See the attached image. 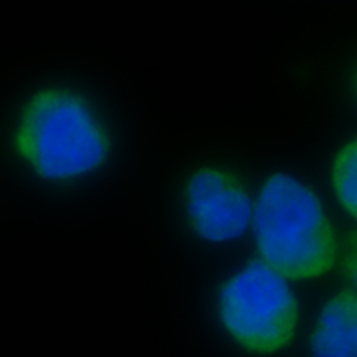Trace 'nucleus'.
Returning a JSON list of instances; mask_svg holds the SVG:
<instances>
[{
	"mask_svg": "<svg viewBox=\"0 0 357 357\" xmlns=\"http://www.w3.org/2000/svg\"><path fill=\"white\" fill-rule=\"evenodd\" d=\"M351 86H354V94H356V98H357V68H356V74H354V80H351Z\"/></svg>",
	"mask_w": 357,
	"mask_h": 357,
	"instance_id": "nucleus-8",
	"label": "nucleus"
},
{
	"mask_svg": "<svg viewBox=\"0 0 357 357\" xmlns=\"http://www.w3.org/2000/svg\"><path fill=\"white\" fill-rule=\"evenodd\" d=\"M310 357H357V292L329 298L308 337Z\"/></svg>",
	"mask_w": 357,
	"mask_h": 357,
	"instance_id": "nucleus-5",
	"label": "nucleus"
},
{
	"mask_svg": "<svg viewBox=\"0 0 357 357\" xmlns=\"http://www.w3.org/2000/svg\"><path fill=\"white\" fill-rule=\"evenodd\" d=\"M13 147L39 178L72 182L105 165L112 137L86 96L50 86L25 102L15 125Z\"/></svg>",
	"mask_w": 357,
	"mask_h": 357,
	"instance_id": "nucleus-1",
	"label": "nucleus"
},
{
	"mask_svg": "<svg viewBox=\"0 0 357 357\" xmlns=\"http://www.w3.org/2000/svg\"><path fill=\"white\" fill-rule=\"evenodd\" d=\"M343 270L357 288V229L349 231L343 241Z\"/></svg>",
	"mask_w": 357,
	"mask_h": 357,
	"instance_id": "nucleus-7",
	"label": "nucleus"
},
{
	"mask_svg": "<svg viewBox=\"0 0 357 357\" xmlns=\"http://www.w3.org/2000/svg\"><path fill=\"white\" fill-rule=\"evenodd\" d=\"M219 317L227 333L249 354L272 356L292 343L298 303L286 278L253 259L222 284Z\"/></svg>",
	"mask_w": 357,
	"mask_h": 357,
	"instance_id": "nucleus-3",
	"label": "nucleus"
},
{
	"mask_svg": "<svg viewBox=\"0 0 357 357\" xmlns=\"http://www.w3.org/2000/svg\"><path fill=\"white\" fill-rule=\"evenodd\" d=\"M184 211L198 237L222 243L248 231L255 206L237 176L220 167H198L184 184Z\"/></svg>",
	"mask_w": 357,
	"mask_h": 357,
	"instance_id": "nucleus-4",
	"label": "nucleus"
},
{
	"mask_svg": "<svg viewBox=\"0 0 357 357\" xmlns=\"http://www.w3.org/2000/svg\"><path fill=\"white\" fill-rule=\"evenodd\" d=\"M331 184L343 211L357 220V137L337 151L331 165Z\"/></svg>",
	"mask_w": 357,
	"mask_h": 357,
	"instance_id": "nucleus-6",
	"label": "nucleus"
},
{
	"mask_svg": "<svg viewBox=\"0 0 357 357\" xmlns=\"http://www.w3.org/2000/svg\"><path fill=\"white\" fill-rule=\"evenodd\" d=\"M253 229L261 261L286 280L325 275L337 261V235L319 196L292 176L268 178Z\"/></svg>",
	"mask_w": 357,
	"mask_h": 357,
	"instance_id": "nucleus-2",
	"label": "nucleus"
}]
</instances>
